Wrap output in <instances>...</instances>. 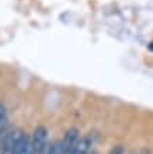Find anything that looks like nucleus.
Wrapping results in <instances>:
<instances>
[{
  "label": "nucleus",
  "mask_w": 153,
  "mask_h": 154,
  "mask_svg": "<svg viewBox=\"0 0 153 154\" xmlns=\"http://www.w3.org/2000/svg\"><path fill=\"white\" fill-rule=\"evenodd\" d=\"M46 137H48L46 128L42 125L37 126L35 130H34V134H32V142H31V146L37 154H44L45 149L48 146L46 144Z\"/></svg>",
  "instance_id": "1"
},
{
  "label": "nucleus",
  "mask_w": 153,
  "mask_h": 154,
  "mask_svg": "<svg viewBox=\"0 0 153 154\" xmlns=\"http://www.w3.org/2000/svg\"><path fill=\"white\" fill-rule=\"evenodd\" d=\"M77 140H79V130H77L76 128L69 129L68 132L65 133L63 139L61 140L62 150H69V149H73Z\"/></svg>",
  "instance_id": "2"
},
{
  "label": "nucleus",
  "mask_w": 153,
  "mask_h": 154,
  "mask_svg": "<svg viewBox=\"0 0 153 154\" xmlns=\"http://www.w3.org/2000/svg\"><path fill=\"white\" fill-rule=\"evenodd\" d=\"M91 140L90 137H80L73 147V154H87L90 150Z\"/></svg>",
  "instance_id": "3"
},
{
  "label": "nucleus",
  "mask_w": 153,
  "mask_h": 154,
  "mask_svg": "<svg viewBox=\"0 0 153 154\" xmlns=\"http://www.w3.org/2000/svg\"><path fill=\"white\" fill-rule=\"evenodd\" d=\"M44 154H62V146H61V142H55V143H51L46 146L45 149Z\"/></svg>",
  "instance_id": "4"
},
{
  "label": "nucleus",
  "mask_w": 153,
  "mask_h": 154,
  "mask_svg": "<svg viewBox=\"0 0 153 154\" xmlns=\"http://www.w3.org/2000/svg\"><path fill=\"white\" fill-rule=\"evenodd\" d=\"M3 121H6V109H4V106L0 104V123Z\"/></svg>",
  "instance_id": "5"
},
{
  "label": "nucleus",
  "mask_w": 153,
  "mask_h": 154,
  "mask_svg": "<svg viewBox=\"0 0 153 154\" xmlns=\"http://www.w3.org/2000/svg\"><path fill=\"white\" fill-rule=\"evenodd\" d=\"M20 154H37V153L34 151V149H32V146H31V143H30L28 146H27V149H25L24 151H21Z\"/></svg>",
  "instance_id": "6"
},
{
  "label": "nucleus",
  "mask_w": 153,
  "mask_h": 154,
  "mask_svg": "<svg viewBox=\"0 0 153 154\" xmlns=\"http://www.w3.org/2000/svg\"><path fill=\"white\" fill-rule=\"evenodd\" d=\"M110 154H122V149H121V147H115V149H114V150L111 151Z\"/></svg>",
  "instance_id": "7"
},
{
  "label": "nucleus",
  "mask_w": 153,
  "mask_h": 154,
  "mask_svg": "<svg viewBox=\"0 0 153 154\" xmlns=\"http://www.w3.org/2000/svg\"><path fill=\"white\" fill-rule=\"evenodd\" d=\"M62 154H73V149H69V150H62Z\"/></svg>",
  "instance_id": "8"
},
{
  "label": "nucleus",
  "mask_w": 153,
  "mask_h": 154,
  "mask_svg": "<svg viewBox=\"0 0 153 154\" xmlns=\"http://www.w3.org/2000/svg\"><path fill=\"white\" fill-rule=\"evenodd\" d=\"M149 49H150V51H153V42H152V44L149 45Z\"/></svg>",
  "instance_id": "9"
},
{
  "label": "nucleus",
  "mask_w": 153,
  "mask_h": 154,
  "mask_svg": "<svg viewBox=\"0 0 153 154\" xmlns=\"http://www.w3.org/2000/svg\"><path fill=\"white\" fill-rule=\"evenodd\" d=\"M87 154H97V153H96V151H89Z\"/></svg>",
  "instance_id": "10"
}]
</instances>
